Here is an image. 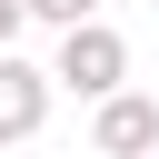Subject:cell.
<instances>
[{
    "mask_svg": "<svg viewBox=\"0 0 159 159\" xmlns=\"http://www.w3.org/2000/svg\"><path fill=\"white\" fill-rule=\"evenodd\" d=\"M50 80L80 89V99H109V89H129V40H119L109 20H70L60 50H50Z\"/></svg>",
    "mask_w": 159,
    "mask_h": 159,
    "instance_id": "obj_1",
    "label": "cell"
},
{
    "mask_svg": "<svg viewBox=\"0 0 159 159\" xmlns=\"http://www.w3.org/2000/svg\"><path fill=\"white\" fill-rule=\"evenodd\" d=\"M20 30H30V0H0V50H20Z\"/></svg>",
    "mask_w": 159,
    "mask_h": 159,
    "instance_id": "obj_5",
    "label": "cell"
},
{
    "mask_svg": "<svg viewBox=\"0 0 159 159\" xmlns=\"http://www.w3.org/2000/svg\"><path fill=\"white\" fill-rule=\"evenodd\" d=\"M50 70L40 60H20V50H0V149H20V139H40V119H50Z\"/></svg>",
    "mask_w": 159,
    "mask_h": 159,
    "instance_id": "obj_3",
    "label": "cell"
},
{
    "mask_svg": "<svg viewBox=\"0 0 159 159\" xmlns=\"http://www.w3.org/2000/svg\"><path fill=\"white\" fill-rule=\"evenodd\" d=\"M89 149H99V159H149V149H159V99H149V89H109V99L89 109Z\"/></svg>",
    "mask_w": 159,
    "mask_h": 159,
    "instance_id": "obj_2",
    "label": "cell"
},
{
    "mask_svg": "<svg viewBox=\"0 0 159 159\" xmlns=\"http://www.w3.org/2000/svg\"><path fill=\"white\" fill-rule=\"evenodd\" d=\"M149 159H159V149H149Z\"/></svg>",
    "mask_w": 159,
    "mask_h": 159,
    "instance_id": "obj_6",
    "label": "cell"
},
{
    "mask_svg": "<svg viewBox=\"0 0 159 159\" xmlns=\"http://www.w3.org/2000/svg\"><path fill=\"white\" fill-rule=\"evenodd\" d=\"M40 30H70V20H99V0H30Z\"/></svg>",
    "mask_w": 159,
    "mask_h": 159,
    "instance_id": "obj_4",
    "label": "cell"
}]
</instances>
